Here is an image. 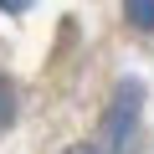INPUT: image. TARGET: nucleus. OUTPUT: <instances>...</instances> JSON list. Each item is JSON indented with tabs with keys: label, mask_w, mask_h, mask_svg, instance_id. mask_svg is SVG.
Masks as SVG:
<instances>
[{
	"label": "nucleus",
	"mask_w": 154,
	"mask_h": 154,
	"mask_svg": "<svg viewBox=\"0 0 154 154\" xmlns=\"http://www.w3.org/2000/svg\"><path fill=\"white\" fill-rule=\"evenodd\" d=\"M144 98L149 88L139 77H123L108 98V118H103V144L108 154H134L139 149V123H144Z\"/></svg>",
	"instance_id": "f257e3e1"
},
{
	"label": "nucleus",
	"mask_w": 154,
	"mask_h": 154,
	"mask_svg": "<svg viewBox=\"0 0 154 154\" xmlns=\"http://www.w3.org/2000/svg\"><path fill=\"white\" fill-rule=\"evenodd\" d=\"M16 113H21V98H16V82L5 72H0V134H5L11 123H16Z\"/></svg>",
	"instance_id": "f03ea898"
},
{
	"label": "nucleus",
	"mask_w": 154,
	"mask_h": 154,
	"mask_svg": "<svg viewBox=\"0 0 154 154\" xmlns=\"http://www.w3.org/2000/svg\"><path fill=\"white\" fill-rule=\"evenodd\" d=\"M123 21L134 31H154V0H123Z\"/></svg>",
	"instance_id": "7ed1b4c3"
},
{
	"label": "nucleus",
	"mask_w": 154,
	"mask_h": 154,
	"mask_svg": "<svg viewBox=\"0 0 154 154\" xmlns=\"http://www.w3.org/2000/svg\"><path fill=\"white\" fill-rule=\"evenodd\" d=\"M36 0H0V11H11V16H21V11H31Z\"/></svg>",
	"instance_id": "20e7f679"
},
{
	"label": "nucleus",
	"mask_w": 154,
	"mask_h": 154,
	"mask_svg": "<svg viewBox=\"0 0 154 154\" xmlns=\"http://www.w3.org/2000/svg\"><path fill=\"white\" fill-rule=\"evenodd\" d=\"M72 154H103V149H93V144H82V149H72Z\"/></svg>",
	"instance_id": "39448f33"
}]
</instances>
